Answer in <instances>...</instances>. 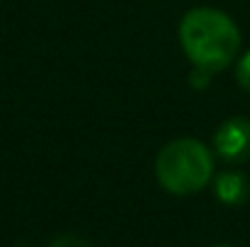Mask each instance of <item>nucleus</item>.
I'll return each mask as SVG.
<instances>
[{"instance_id": "nucleus-6", "label": "nucleus", "mask_w": 250, "mask_h": 247, "mask_svg": "<svg viewBox=\"0 0 250 247\" xmlns=\"http://www.w3.org/2000/svg\"><path fill=\"white\" fill-rule=\"evenodd\" d=\"M51 247H90V243L78 235H61L51 243Z\"/></svg>"}, {"instance_id": "nucleus-4", "label": "nucleus", "mask_w": 250, "mask_h": 247, "mask_svg": "<svg viewBox=\"0 0 250 247\" xmlns=\"http://www.w3.org/2000/svg\"><path fill=\"white\" fill-rule=\"evenodd\" d=\"M216 196L224 204H243L250 196V184L248 179L238 172H224L216 179Z\"/></svg>"}, {"instance_id": "nucleus-1", "label": "nucleus", "mask_w": 250, "mask_h": 247, "mask_svg": "<svg viewBox=\"0 0 250 247\" xmlns=\"http://www.w3.org/2000/svg\"><path fill=\"white\" fill-rule=\"evenodd\" d=\"M180 44L197 73L224 71L241 49L236 22L214 7H194L180 22Z\"/></svg>"}, {"instance_id": "nucleus-7", "label": "nucleus", "mask_w": 250, "mask_h": 247, "mask_svg": "<svg viewBox=\"0 0 250 247\" xmlns=\"http://www.w3.org/2000/svg\"><path fill=\"white\" fill-rule=\"evenodd\" d=\"M219 247H229V245H219Z\"/></svg>"}, {"instance_id": "nucleus-5", "label": "nucleus", "mask_w": 250, "mask_h": 247, "mask_svg": "<svg viewBox=\"0 0 250 247\" xmlns=\"http://www.w3.org/2000/svg\"><path fill=\"white\" fill-rule=\"evenodd\" d=\"M236 78H238V85L250 92V51H246L238 61V68H236Z\"/></svg>"}, {"instance_id": "nucleus-2", "label": "nucleus", "mask_w": 250, "mask_h": 247, "mask_svg": "<svg viewBox=\"0 0 250 247\" xmlns=\"http://www.w3.org/2000/svg\"><path fill=\"white\" fill-rule=\"evenodd\" d=\"M211 174L214 158L209 148L194 138H177L167 143L156 158V179L175 196H187L204 189Z\"/></svg>"}, {"instance_id": "nucleus-3", "label": "nucleus", "mask_w": 250, "mask_h": 247, "mask_svg": "<svg viewBox=\"0 0 250 247\" xmlns=\"http://www.w3.org/2000/svg\"><path fill=\"white\" fill-rule=\"evenodd\" d=\"M216 153L229 163H243L250 158V119L231 116L214 133Z\"/></svg>"}]
</instances>
